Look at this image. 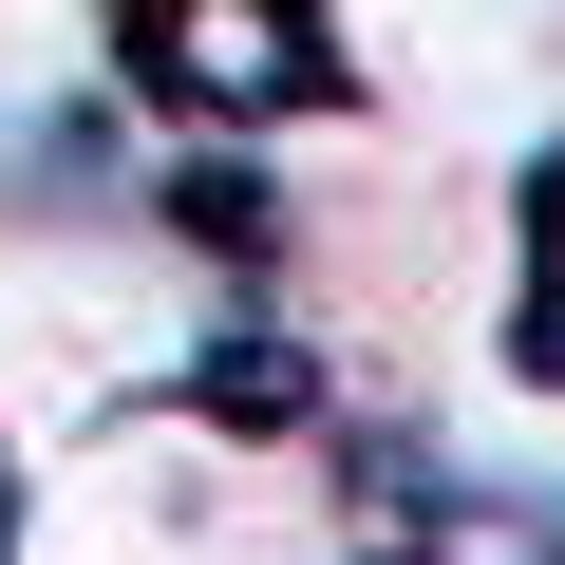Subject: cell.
<instances>
[{
	"label": "cell",
	"instance_id": "cell-1",
	"mask_svg": "<svg viewBox=\"0 0 565 565\" xmlns=\"http://www.w3.org/2000/svg\"><path fill=\"white\" fill-rule=\"evenodd\" d=\"M0 565H359V434L340 396L264 377V340L189 396H114L0 452Z\"/></svg>",
	"mask_w": 565,
	"mask_h": 565
},
{
	"label": "cell",
	"instance_id": "cell-2",
	"mask_svg": "<svg viewBox=\"0 0 565 565\" xmlns=\"http://www.w3.org/2000/svg\"><path fill=\"white\" fill-rule=\"evenodd\" d=\"M151 76L189 114H226V132H282V114L321 95V0H170V20H151Z\"/></svg>",
	"mask_w": 565,
	"mask_h": 565
},
{
	"label": "cell",
	"instance_id": "cell-3",
	"mask_svg": "<svg viewBox=\"0 0 565 565\" xmlns=\"http://www.w3.org/2000/svg\"><path fill=\"white\" fill-rule=\"evenodd\" d=\"M509 359H527V377H565V151L509 189Z\"/></svg>",
	"mask_w": 565,
	"mask_h": 565
},
{
	"label": "cell",
	"instance_id": "cell-4",
	"mask_svg": "<svg viewBox=\"0 0 565 565\" xmlns=\"http://www.w3.org/2000/svg\"><path fill=\"white\" fill-rule=\"evenodd\" d=\"M0 490H20V471H0Z\"/></svg>",
	"mask_w": 565,
	"mask_h": 565
}]
</instances>
